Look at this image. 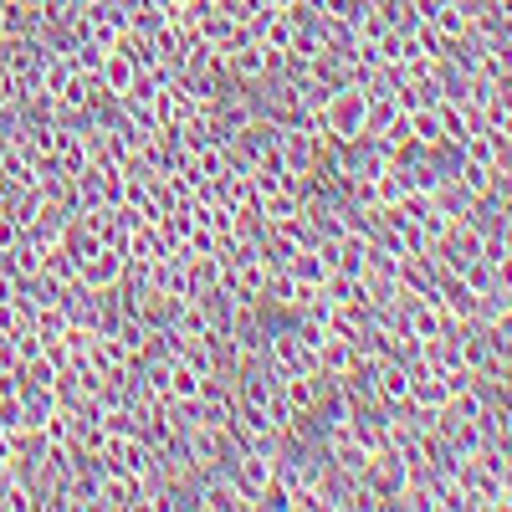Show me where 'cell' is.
<instances>
[{"instance_id": "obj_1", "label": "cell", "mask_w": 512, "mask_h": 512, "mask_svg": "<svg viewBox=\"0 0 512 512\" xmlns=\"http://www.w3.org/2000/svg\"><path fill=\"white\" fill-rule=\"evenodd\" d=\"M318 123L333 144H359L369 134V93L364 82H338V88L323 98L318 108Z\"/></svg>"}, {"instance_id": "obj_2", "label": "cell", "mask_w": 512, "mask_h": 512, "mask_svg": "<svg viewBox=\"0 0 512 512\" xmlns=\"http://www.w3.org/2000/svg\"><path fill=\"white\" fill-rule=\"evenodd\" d=\"M123 272H128L123 241H103L93 256H82V262H77V282L88 287V292H113L123 282Z\"/></svg>"}, {"instance_id": "obj_3", "label": "cell", "mask_w": 512, "mask_h": 512, "mask_svg": "<svg viewBox=\"0 0 512 512\" xmlns=\"http://www.w3.org/2000/svg\"><path fill=\"white\" fill-rule=\"evenodd\" d=\"M195 507H205V512H231V507H256L241 487H236V477H210V482H200L195 487Z\"/></svg>"}, {"instance_id": "obj_4", "label": "cell", "mask_w": 512, "mask_h": 512, "mask_svg": "<svg viewBox=\"0 0 512 512\" xmlns=\"http://www.w3.org/2000/svg\"><path fill=\"white\" fill-rule=\"evenodd\" d=\"M354 344H349V338H338V333H328L323 338V344H318V374L323 379H344L349 374V364H354Z\"/></svg>"}, {"instance_id": "obj_5", "label": "cell", "mask_w": 512, "mask_h": 512, "mask_svg": "<svg viewBox=\"0 0 512 512\" xmlns=\"http://www.w3.org/2000/svg\"><path fill=\"white\" fill-rule=\"evenodd\" d=\"M410 139L420 149H446V134H441V113H436V98L410 108Z\"/></svg>"}, {"instance_id": "obj_6", "label": "cell", "mask_w": 512, "mask_h": 512, "mask_svg": "<svg viewBox=\"0 0 512 512\" xmlns=\"http://www.w3.org/2000/svg\"><path fill=\"white\" fill-rule=\"evenodd\" d=\"M205 379H210V374H200L195 364L175 359V364H169V395H164V400H200Z\"/></svg>"}]
</instances>
